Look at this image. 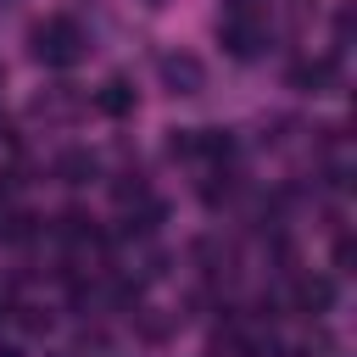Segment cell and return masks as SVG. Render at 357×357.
Listing matches in <instances>:
<instances>
[{"label":"cell","mask_w":357,"mask_h":357,"mask_svg":"<svg viewBox=\"0 0 357 357\" xmlns=\"http://www.w3.org/2000/svg\"><path fill=\"white\" fill-rule=\"evenodd\" d=\"M28 45H33V61H45V67H73V61H84V50H89L73 17H45V22L28 33Z\"/></svg>","instance_id":"1"},{"label":"cell","mask_w":357,"mask_h":357,"mask_svg":"<svg viewBox=\"0 0 357 357\" xmlns=\"http://www.w3.org/2000/svg\"><path fill=\"white\" fill-rule=\"evenodd\" d=\"M156 73H162V89L167 95H201L206 89V61L190 56V50H167L156 61Z\"/></svg>","instance_id":"2"},{"label":"cell","mask_w":357,"mask_h":357,"mask_svg":"<svg viewBox=\"0 0 357 357\" xmlns=\"http://www.w3.org/2000/svg\"><path fill=\"white\" fill-rule=\"evenodd\" d=\"M218 45H223L229 56L251 61V56H262L268 33H262V22H257V17H223V22H218Z\"/></svg>","instance_id":"3"},{"label":"cell","mask_w":357,"mask_h":357,"mask_svg":"<svg viewBox=\"0 0 357 357\" xmlns=\"http://www.w3.org/2000/svg\"><path fill=\"white\" fill-rule=\"evenodd\" d=\"M290 301H296V312L318 318V312H329V307H335V284H329L324 273H301V279H296V290H290Z\"/></svg>","instance_id":"4"},{"label":"cell","mask_w":357,"mask_h":357,"mask_svg":"<svg viewBox=\"0 0 357 357\" xmlns=\"http://www.w3.org/2000/svg\"><path fill=\"white\" fill-rule=\"evenodd\" d=\"M329 78H335V56L290 61V73H284V84H290V89H301V95H324V89H329Z\"/></svg>","instance_id":"5"},{"label":"cell","mask_w":357,"mask_h":357,"mask_svg":"<svg viewBox=\"0 0 357 357\" xmlns=\"http://www.w3.org/2000/svg\"><path fill=\"white\" fill-rule=\"evenodd\" d=\"M134 106H139V95H134L128 78H106V84L95 89V112H100V117H128Z\"/></svg>","instance_id":"6"},{"label":"cell","mask_w":357,"mask_h":357,"mask_svg":"<svg viewBox=\"0 0 357 357\" xmlns=\"http://www.w3.org/2000/svg\"><path fill=\"white\" fill-rule=\"evenodd\" d=\"M190 156H206V162H229L234 156V139H229V128H190Z\"/></svg>","instance_id":"7"},{"label":"cell","mask_w":357,"mask_h":357,"mask_svg":"<svg viewBox=\"0 0 357 357\" xmlns=\"http://www.w3.org/2000/svg\"><path fill=\"white\" fill-rule=\"evenodd\" d=\"M56 178L61 184H89L95 178V156L89 151H61L56 156Z\"/></svg>","instance_id":"8"},{"label":"cell","mask_w":357,"mask_h":357,"mask_svg":"<svg viewBox=\"0 0 357 357\" xmlns=\"http://www.w3.org/2000/svg\"><path fill=\"white\" fill-rule=\"evenodd\" d=\"M145 6H167V0H145Z\"/></svg>","instance_id":"9"},{"label":"cell","mask_w":357,"mask_h":357,"mask_svg":"<svg viewBox=\"0 0 357 357\" xmlns=\"http://www.w3.org/2000/svg\"><path fill=\"white\" fill-rule=\"evenodd\" d=\"M0 78H6V73H0Z\"/></svg>","instance_id":"10"}]
</instances>
